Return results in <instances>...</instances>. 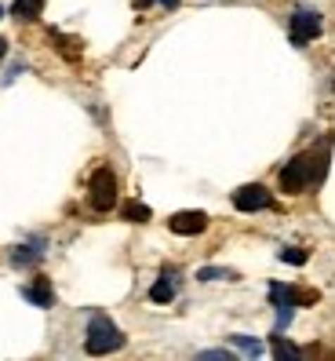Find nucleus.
Listing matches in <instances>:
<instances>
[{"label":"nucleus","mask_w":335,"mask_h":361,"mask_svg":"<svg viewBox=\"0 0 335 361\" xmlns=\"http://www.w3.org/2000/svg\"><path fill=\"white\" fill-rule=\"evenodd\" d=\"M328 157H331V139L324 135L321 142H313L306 154L291 157L284 168H281V190L284 194H303V190L317 186L328 172Z\"/></svg>","instance_id":"f257e3e1"},{"label":"nucleus","mask_w":335,"mask_h":361,"mask_svg":"<svg viewBox=\"0 0 335 361\" xmlns=\"http://www.w3.org/2000/svg\"><path fill=\"white\" fill-rule=\"evenodd\" d=\"M124 347V332L110 322L106 314H95L91 322H88V336H84V350L88 354H110Z\"/></svg>","instance_id":"f03ea898"},{"label":"nucleus","mask_w":335,"mask_h":361,"mask_svg":"<svg viewBox=\"0 0 335 361\" xmlns=\"http://www.w3.org/2000/svg\"><path fill=\"white\" fill-rule=\"evenodd\" d=\"M88 201L95 212H110L117 204V176L110 172V168H99V172L91 176L88 183Z\"/></svg>","instance_id":"7ed1b4c3"},{"label":"nucleus","mask_w":335,"mask_h":361,"mask_svg":"<svg viewBox=\"0 0 335 361\" xmlns=\"http://www.w3.org/2000/svg\"><path fill=\"white\" fill-rule=\"evenodd\" d=\"M321 30H324V23H321V15H317V11H310V8L291 11L288 37H291V44H296V48L310 44V40H317V37H321Z\"/></svg>","instance_id":"20e7f679"},{"label":"nucleus","mask_w":335,"mask_h":361,"mask_svg":"<svg viewBox=\"0 0 335 361\" xmlns=\"http://www.w3.org/2000/svg\"><path fill=\"white\" fill-rule=\"evenodd\" d=\"M270 204H274V194H270L263 183H248V186H241L234 194V208L237 212H263Z\"/></svg>","instance_id":"39448f33"},{"label":"nucleus","mask_w":335,"mask_h":361,"mask_svg":"<svg viewBox=\"0 0 335 361\" xmlns=\"http://www.w3.org/2000/svg\"><path fill=\"white\" fill-rule=\"evenodd\" d=\"M168 226H172V233H179V238H197V233L208 230V216L204 212H175L172 219H168Z\"/></svg>","instance_id":"423d86ee"},{"label":"nucleus","mask_w":335,"mask_h":361,"mask_svg":"<svg viewBox=\"0 0 335 361\" xmlns=\"http://www.w3.org/2000/svg\"><path fill=\"white\" fill-rule=\"evenodd\" d=\"M40 256H44V238H33V241L18 245V248L11 252V259H15L18 267H26V263H37Z\"/></svg>","instance_id":"0eeeda50"},{"label":"nucleus","mask_w":335,"mask_h":361,"mask_svg":"<svg viewBox=\"0 0 335 361\" xmlns=\"http://www.w3.org/2000/svg\"><path fill=\"white\" fill-rule=\"evenodd\" d=\"M23 295H26L30 303H37V307H44V310H48V307L55 303V295H51V285H48L44 278H37V281H33L30 288H23Z\"/></svg>","instance_id":"6e6552de"},{"label":"nucleus","mask_w":335,"mask_h":361,"mask_svg":"<svg viewBox=\"0 0 335 361\" xmlns=\"http://www.w3.org/2000/svg\"><path fill=\"white\" fill-rule=\"evenodd\" d=\"M150 300H153V303H172V300H175V274H172V270H168L164 278L150 288Z\"/></svg>","instance_id":"1a4fd4ad"},{"label":"nucleus","mask_w":335,"mask_h":361,"mask_svg":"<svg viewBox=\"0 0 335 361\" xmlns=\"http://www.w3.org/2000/svg\"><path fill=\"white\" fill-rule=\"evenodd\" d=\"M40 11H44V0H15V4H11V15L23 18V23H30V18H40Z\"/></svg>","instance_id":"9d476101"},{"label":"nucleus","mask_w":335,"mask_h":361,"mask_svg":"<svg viewBox=\"0 0 335 361\" xmlns=\"http://www.w3.org/2000/svg\"><path fill=\"white\" fill-rule=\"evenodd\" d=\"M51 40H55V44H58V51L66 55V59H80V40H73V37H62L58 30L51 33Z\"/></svg>","instance_id":"9b49d317"},{"label":"nucleus","mask_w":335,"mask_h":361,"mask_svg":"<svg viewBox=\"0 0 335 361\" xmlns=\"http://www.w3.org/2000/svg\"><path fill=\"white\" fill-rule=\"evenodd\" d=\"M270 350H274V357H303V350H299V347H291L288 339H281V336L270 339Z\"/></svg>","instance_id":"f8f14e48"},{"label":"nucleus","mask_w":335,"mask_h":361,"mask_svg":"<svg viewBox=\"0 0 335 361\" xmlns=\"http://www.w3.org/2000/svg\"><path fill=\"white\" fill-rule=\"evenodd\" d=\"M120 212H124V219H132V223H146V219H150V208L139 204V201H128Z\"/></svg>","instance_id":"ddd939ff"},{"label":"nucleus","mask_w":335,"mask_h":361,"mask_svg":"<svg viewBox=\"0 0 335 361\" xmlns=\"http://www.w3.org/2000/svg\"><path fill=\"white\" fill-rule=\"evenodd\" d=\"M281 259L291 263V267H303V263L310 259V252H306V248H284V252H281Z\"/></svg>","instance_id":"4468645a"},{"label":"nucleus","mask_w":335,"mask_h":361,"mask_svg":"<svg viewBox=\"0 0 335 361\" xmlns=\"http://www.w3.org/2000/svg\"><path fill=\"white\" fill-rule=\"evenodd\" d=\"M234 347H241V350L251 354V357L263 354V343H255V339H248V336H234Z\"/></svg>","instance_id":"2eb2a0df"},{"label":"nucleus","mask_w":335,"mask_h":361,"mask_svg":"<svg viewBox=\"0 0 335 361\" xmlns=\"http://www.w3.org/2000/svg\"><path fill=\"white\" fill-rule=\"evenodd\" d=\"M197 278H201V281H215V278H229V281H234L237 274H229V270H212V267H204V270L197 274Z\"/></svg>","instance_id":"dca6fc26"},{"label":"nucleus","mask_w":335,"mask_h":361,"mask_svg":"<svg viewBox=\"0 0 335 361\" xmlns=\"http://www.w3.org/2000/svg\"><path fill=\"white\" fill-rule=\"evenodd\" d=\"M201 357H208V361H229V350H204Z\"/></svg>","instance_id":"f3484780"},{"label":"nucleus","mask_w":335,"mask_h":361,"mask_svg":"<svg viewBox=\"0 0 335 361\" xmlns=\"http://www.w3.org/2000/svg\"><path fill=\"white\" fill-rule=\"evenodd\" d=\"M160 4H164L168 11H175V8H179V0H160Z\"/></svg>","instance_id":"a211bd4d"},{"label":"nucleus","mask_w":335,"mask_h":361,"mask_svg":"<svg viewBox=\"0 0 335 361\" xmlns=\"http://www.w3.org/2000/svg\"><path fill=\"white\" fill-rule=\"evenodd\" d=\"M4 55H8V40H4V37H0V59H4Z\"/></svg>","instance_id":"6ab92c4d"},{"label":"nucleus","mask_w":335,"mask_h":361,"mask_svg":"<svg viewBox=\"0 0 335 361\" xmlns=\"http://www.w3.org/2000/svg\"><path fill=\"white\" fill-rule=\"evenodd\" d=\"M153 4V0H135V8H150Z\"/></svg>","instance_id":"aec40b11"},{"label":"nucleus","mask_w":335,"mask_h":361,"mask_svg":"<svg viewBox=\"0 0 335 361\" xmlns=\"http://www.w3.org/2000/svg\"><path fill=\"white\" fill-rule=\"evenodd\" d=\"M0 15H4V8H0Z\"/></svg>","instance_id":"412c9836"}]
</instances>
